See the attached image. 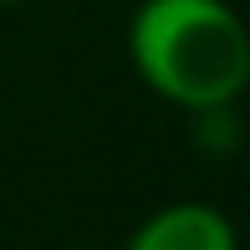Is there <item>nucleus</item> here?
Listing matches in <instances>:
<instances>
[{
    "instance_id": "f257e3e1",
    "label": "nucleus",
    "mask_w": 250,
    "mask_h": 250,
    "mask_svg": "<svg viewBox=\"0 0 250 250\" xmlns=\"http://www.w3.org/2000/svg\"><path fill=\"white\" fill-rule=\"evenodd\" d=\"M128 56L179 112L235 107L250 92V26L230 0H143L128 21Z\"/></svg>"
},
{
    "instance_id": "7ed1b4c3",
    "label": "nucleus",
    "mask_w": 250,
    "mask_h": 250,
    "mask_svg": "<svg viewBox=\"0 0 250 250\" xmlns=\"http://www.w3.org/2000/svg\"><path fill=\"white\" fill-rule=\"evenodd\" d=\"M0 5H21V0H0Z\"/></svg>"
},
{
    "instance_id": "f03ea898",
    "label": "nucleus",
    "mask_w": 250,
    "mask_h": 250,
    "mask_svg": "<svg viewBox=\"0 0 250 250\" xmlns=\"http://www.w3.org/2000/svg\"><path fill=\"white\" fill-rule=\"evenodd\" d=\"M123 250H240V235L220 204L174 199L153 209L148 220H138V230L128 235Z\"/></svg>"
}]
</instances>
